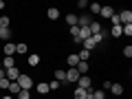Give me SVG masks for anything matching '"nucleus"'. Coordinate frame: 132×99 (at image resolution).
<instances>
[{"label": "nucleus", "mask_w": 132, "mask_h": 99, "mask_svg": "<svg viewBox=\"0 0 132 99\" xmlns=\"http://www.w3.org/2000/svg\"><path fill=\"white\" fill-rule=\"evenodd\" d=\"M77 57H79L81 62H88V57H90V51H84V48H81V51L77 53Z\"/></svg>", "instance_id": "obj_22"}, {"label": "nucleus", "mask_w": 132, "mask_h": 99, "mask_svg": "<svg viewBox=\"0 0 132 99\" xmlns=\"http://www.w3.org/2000/svg\"><path fill=\"white\" fill-rule=\"evenodd\" d=\"M2 99H13V97H11V95H5V97H2Z\"/></svg>", "instance_id": "obj_37"}, {"label": "nucleus", "mask_w": 132, "mask_h": 99, "mask_svg": "<svg viewBox=\"0 0 132 99\" xmlns=\"http://www.w3.org/2000/svg\"><path fill=\"white\" fill-rule=\"evenodd\" d=\"M0 40H11V29L9 27H0Z\"/></svg>", "instance_id": "obj_9"}, {"label": "nucleus", "mask_w": 132, "mask_h": 99, "mask_svg": "<svg viewBox=\"0 0 132 99\" xmlns=\"http://www.w3.org/2000/svg\"><path fill=\"white\" fill-rule=\"evenodd\" d=\"M38 93H40V95H46V93H51V90H48V84H38Z\"/></svg>", "instance_id": "obj_24"}, {"label": "nucleus", "mask_w": 132, "mask_h": 99, "mask_svg": "<svg viewBox=\"0 0 132 99\" xmlns=\"http://www.w3.org/2000/svg\"><path fill=\"white\" fill-rule=\"evenodd\" d=\"M0 64L5 66V71H7V68H13L15 62H13V57H5V60H0Z\"/></svg>", "instance_id": "obj_14"}, {"label": "nucleus", "mask_w": 132, "mask_h": 99, "mask_svg": "<svg viewBox=\"0 0 132 99\" xmlns=\"http://www.w3.org/2000/svg\"><path fill=\"white\" fill-rule=\"evenodd\" d=\"M104 38H106V33L101 31V33H97V35H90V40H93L95 44H99V42H104Z\"/></svg>", "instance_id": "obj_19"}, {"label": "nucleus", "mask_w": 132, "mask_h": 99, "mask_svg": "<svg viewBox=\"0 0 132 99\" xmlns=\"http://www.w3.org/2000/svg\"><path fill=\"white\" fill-rule=\"evenodd\" d=\"M114 99H119V97H114Z\"/></svg>", "instance_id": "obj_39"}, {"label": "nucleus", "mask_w": 132, "mask_h": 99, "mask_svg": "<svg viewBox=\"0 0 132 99\" xmlns=\"http://www.w3.org/2000/svg\"><path fill=\"white\" fill-rule=\"evenodd\" d=\"M18 99H31V93H29V90H20V93H18Z\"/></svg>", "instance_id": "obj_27"}, {"label": "nucleus", "mask_w": 132, "mask_h": 99, "mask_svg": "<svg viewBox=\"0 0 132 99\" xmlns=\"http://www.w3.org/2000/svg\"><path fill=\"white\" fill-rule=\"evenodd\" d=\"M15 81H18L20 90H31V88H33V79H31L29 75H22V73H20V77H18Z\"/></svg>", "instance_id": "obj_1"}, {"label": "nucleus", "mask_w": 132, "mask_h": 99, "mask_svg": "<svg viewBox=\"0 0 132 99\" xmlns=\"http://www.w3.org/2000/svg\"><path fill=\"white\" fill-rule=\"evenodd\" d=\"M11 24V20L7 18V15H2V18H0V27H9Z\"/></svg>", "instance_id": "obj_28"}, {"label": "nucleus", "mask_w": 132, "mask_h": 99, "mask_svg": "<svg viewBox=\"0 0 132 99\" xmlns=\"http://www.w3.org/2000/svg\"><path fill=\"white\" fill-rule=\"evenodd\" d=\"M110 93H112L114 97H119V95L123 93V86L121 84H110Z\"/></svg>", "instance_id": "obj_13"}, {"label": "nucleus", "mask_w": 132, "mask_h": 99, "mask_svg": "<svg viewBox=\"0 0 132 99\" xmlns=\"http://www.w3.org/2000/svg\"><path fill=\"white\" fill-rule=\"evenodd\" d=\"M5 77H7L9 81H15V79L20 77V71L15 68V66H13V68H7V71H5Z\"/></svg>", "instance_id": "obj_3"}, {"label": "nucleus", "mask_w": 132, "mask_h": 99, "mask_svg": "<svg viewBox=\"0 0 132 99\" xmlns=\"http://www.w3.org/2000/svg\"><path fill=\"white\" fill-rule=\"evenodd\" d=\"M73 95H75V99H86L88 90H84V88H79V86H77V88H75V93H73Z\"/></svg>", "instance_id": "obj_15"}, {"label": "nucleus", "mask_w": 132, "mask_h": 99, "mask_svg": "<svg viewBox=\"0 0 132 99\" xmlns=\"http://www.w3.org/2000/svg\"><path fill=\"white\" fill-rule=\"evenodd\" d=\"M0 88H2V90L9 88V79H7V77H5V79H0Z\"/></svg>", "instance_id": "obj_29"}, {"label": "nucleus", "mask_w": 132, "mask_h": 99, "mask_svg": "<svg viewBox=\"0 0 132 99\" xmlns=\"http://www.w3.org/2000/svg\"><path fill=\"white\" fill-rule=\"evenodd\" d=\"M29 51V46L24 42H20V44H15V53H20V55H24V53Z\"/></svg>", "instance_id": "obj_17"}, {"label": "nucleus", "mask_w": 132, "mask_h": 99, "mask_svg": "<svg viewBox=\"0 0 132 99\" xmlns=\"http://www.w3.org/2000/svg\"><path fill=\"white\" fill-rule=\"evenodd\" d=\"M77 7H79V9H88V2H86V0H79V2H77Z\"/></svg>", "instance_id": "obj_33"}, {"label": "nucleus", "mask_w": 132, "mask_h": 99, "mask_svg": "<svg viewBox=\"0 0 132 99\" xmlns=\"http://www.w3.org/2000/svg\"><path fill=\"white\" fill-rule=\"evenodd\" d=\"M57 88H60V81H51V84H48V90H57Z\"/></svg>", "instance_id": "obj_30"}, {"label": "nucleus", "mask_w": 132, "mask_h": 99, "mask_svg": "<svg viewBox=\"0 0 132 99\" xmlns=\"http://www.w3.org/2000/svg\"><path fill=\"white\" fill-rule=\"evenodd\" d=\"M0 11H5V0H0Z\"/></svg>", "instance_id": "obj_35"}, {"label": "nucleus", "mask_w": 132, "mask_h": 99, "mask_svg": "<svg viewBox=\"0 0 132 99\" xmlns=\"http://www.w3.org/2000/svg\"><path fill=\"white\" fill-rule=\"evenodd\" d=\"M75 68H77V73H79V75H86L90 66H88V62H81V60H79V64H77Z\"/></svg>", "instance_id": "obj_8"}, {"label": "nucleus", "mask_w": 132, "mask_h": 99, "mask_svg": "<svg viewBox=\"0 0 132 99\" xmlns=\"http://www.w3.org/2000/svg\"><path fill=\"white\" fill-rule=\"evenodd\" d=\"M46 15H48V20H57L60 18V9H57V7H51V9L46 11Z\"/></svg>", "instance_id": "obj_12"}, {"label": "nucleus", "mask_w": 132, "mask_h": 99, "mask_svg": "<svg viewBox=\"0 0 132 99\" xmlns=\"http://www.w3.org/2000/svg\"><path fill=\"white\" fill-rule=\"evenodd\" d=\"M110 20H112V27H117V24H121V20H119V13H114V15H112Z\"/></svg>", "instance_id": "obj_31"}, {"label": "nucleus", "mask_w": 132, "mask_h": 99, "mask_svg": "<svg viewBox=\"0 0 132 99\" xmlns=\"http://www.w3.org/2000/svg\"><path fill=\"white\" fill-rule=\"evenodd\" d=\"M55 77H57V81H66V71H60V68H57Z\"/></svg>", "instance_id": "obj_25"}, {"label": "nucleus", "mask_w": 132, "mask_h": 99, "mask_svg": "<svg viewBox=\"0 0 132 99\" xmlns=\"http://www.w3.org/2000/svg\"><path fill=\"white\" fill-rule=\"evenodd\" d=\"M13 55H15V44L5 42V57H13Z\"/></svg>", "instance_id": "obj_6"}, {"label": "nucleus", "mask_w": 132, "mask_h": 99, "mask_svg": "<svg viewBox=\"0 0 132 99\" xmlns=\"http://www.w3.org/2000/svg\"><path fill=\"white\" fill-rule=\"evenodd\" d=\"M99 15H101V18H112V15H114V9H112V7H101Z\"/></svg>", "instance_id": "obj_7"}, {"label": "nucleus", "mask_w": 132, "mask_h": 99, "mask_svg": "<svg viewBox=\"0 0 132 99\" xmlns=\"http://www.w3.org/2000/svg\"><path fill=\"white\" fill-rule=\"evenodd\" d=\"M90 95H93V99H106V90H90Z\"/></svg>", "instance_id": "obj_16"}, {"label": "nucleus", "mask_w": 132, "mask_h": 99, "mask_svg": "<svg viewBox=\"0 0 132 99\" xmlns=\"http://www.w3.org/2000/svg\"><path fill=\"white\" fill-rule=\"evenodd\" d=\"M79 73H77V68H68V71H66V81H77L79 79Z\"/></svg>", "instance_id": "obj_5"}, {"label": "nucleus", "mask_w": 132, "mask_h": 99, "mask_svg": "<svg viewBox=\"0 0 132 99\" xmlns=\"http://www.w3.org/2000/svg\"><path fill=\"white\" fill-rule=\"evenodd\" d=\"M77 33H79V27H71V35L73 38H77Z\"/></svg>", "instance_id": "obj_34"}, {"label": "nucleus", "mask_w": 132, "mask_h": 99, "mask_svg": "<svg viewBox=\"0 0 132 99\" xmlns=\"http://www.w3.org/2000/svg\"><path fill=\"white\" fill-rule=\"evenodd\" d=\"M0 68H2V64H0Z\"/></svg>", "instance_id": "obj_38"}, {"label": "nucleus", "mask_w": 132, "mask_h": 99, "mask_svg": "<svg viewBox=\"0 0 132 99\" xmlns=\"http://www.w3.org/2000/svg\"><path fill=\"white\" fill-rule=\"evenodd\" d=\"M88 9L93 11L95 15H99V11H101V5H97V2H93V5H88Z\"/></svg>", "instance_id": "obj_23"}, {"label": "nucleus", "mask_w": 132, "mask_h": 99, "mask_svg": "<svg viewBox=\"0 0 132 99\" xmlns=\"http://www.w3.org/2000/svg\"><path fill=\"white\" fill-rule=\"evenodd\" d=\"M119 20H121V24H132V11L130 9L121 11V13H119Z\"/></svg>", "instance_id": "obj_4"}, {"label": "nucleus", "mask_w": 132, "mask_h": 99, "mask_svg": "<svg viewBox=\"0 0 132 99\" xmlns=\"http://www.w3.org/2000/svg\"><path fill=\"white\" fill-rule=\"evenodd\" d=\"M29 64H31V66H38V64H40V55L31 53V55H29Z\"/></svg>", "instance_id": "obj_21"}, {"label": "nucleus", "mask_w": 132, "mask_h": 99, "mask_svg": "<svg viewBox=\"0 0 132 99\" xmlns=\"http://www.w3.org/2000/svg\"><path fill=\"white\" fill-rule=\"evenodd\" d=\"M0 79H5V71L2 68H0Z\"/></svg>", "instance_id": "obj_36"}, {"label": "nucleus", "mask_w": 132, "mask_h": 99, "mask_svg": "<svg viewBox=\"0 0 132 99\" xmlns=\"http://www.w3.org/2000/svg\"><path fill=\"white\" fill-rule=\"evenodd\" d=\"M123 55H126V57H132V46H126V48H123Z\"/></svg>", "instance_id": "obj_32"}, {"label": "nucleus", "mask_w": 132, "mask_h": 99, "mask_svg": "<svg viewBox=\"0 0 132 99\" xmlns=\"http://www.w3.org/2000/svg\"><path fill=\"white\" fill-rule=\"evenodd\" d=\"M77 86H79V88H84V90H90V88H93V79H90V77H86V75H81L79 79H77Z\"/></svg>", "instance_id": "obj_2"}, {"label": "nucleus", "mask_w": 132, "mask_h": 99, "mask_svg": "<svg viewBox=\"0 0 132 99\" xmlns=\"http://www.w3.org/2000/svg\"><path fill=\"white\" fill-rule=\"evenodd\" d=\"M88 29H90V35H97V33H101V24H99V22H90Z\"/></svg>", "instance_id": "obj_11"}, {"label": "nucleus", "mask_w": 132, "mask_h": 99, "mask_svg": "<svg viewBox=\"0 0 132 99\" xmlns=\"http://www.w3.org/2000/svg\"><path fill=\"white\" fill-rule=\"evenodd\" d=\"M66 22L71 24V27H77V15L75 13H68V15H66Z\"/></svg>", "instance_id": "obj_20"}, {"label": "nucleus", "mask_w": 132, "mask_h": 99, "mask_svg": "<svg viewBox=\"0 0 132 99\" xmlns=\"http://www.w3.org/2000/svg\"><path fill=\"white\" fill-rule=\"evenodd\" d=\"M7 90H9V93H13V95H18V93H20L18 81H9V88H7Z\"/></svg>", "instance_id": "obj_18"}, {"label": "nucleus", "mask_w": 132, "mask_h": 99, "mask_svg": "<svg viewBox=\"0 0 132 99\" xmlns=\"http://www.w3.org/2000/svg\"><path fill=\"white\" fill-rule=\"evenodd\" d=\"M66 62H68V66H71V68H75V66L79 64V57H77V53H71V55L66 57Z\"/></svg>", "instance_id": "obj_10"}, {"label": "nucleus", "mask_w": 132, "mask_h": 99, "mask_svg": "<svg viewBox=\"0 0 132 99\" xmlns=\"http://www.w3.org/2000/svg\"><path fill=\"white\" fill-rule=\"evenodd\" d=\"M110 33H112V38H119V35H121V24L112 27V29H110Z\"/></svg>", "instance_id": "obj_26"}]
</instances>
